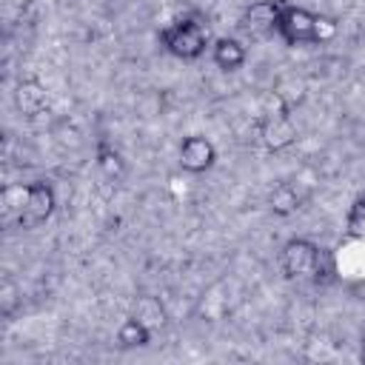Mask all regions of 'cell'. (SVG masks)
Segmentation results:
<instances>
[{"mask_svg":"<svg viewBox=\"0 0 365 365\" xmlns=\"http://www.w3.org/2000/svg\"><path fill=\"white\" fill-rule=\"evenodd\" d=\"M279 268L288 279H311L317 285H328L334 279V257L319 248L314 240L294 237L279 251Z\"/></svg>","mask_w":365,"mask_h":365,"instance_id":"obj_1","label":"cell"},{"mask_svg":"<svg viewBox=\"0 0 365 365\" xmlns=\"http://www.w3.org/2000/svg\"><path fill=\"white\" fill-rule=\"evenodd\" d=\"M160 46L180 60H200L208 48V31L191 17H180L160 31Z\"/></svg>","mask_w":365,"mask_h":365,"instance_id":"obj_2","label":"cell"},{"mask_svg":"<svg viewBox=\"0 0 365 365\" xmlns=\"http://www.w3.org/2000/svg\"><path fill=\"white\" fill-rule=\"evenodd\" d=\"M54 208H57V194H54V188H51L48 182L37 180V182L29 185V197H26V205H23V211H20V217H17V225L26 228V231H31V228L43 225V222L54 214Z\"/></svg>","mask_w":365,"mask_h":365,"instance_id":"obj_3","label":"cell"},{"mask_svg":"<svg viewBox=\"0 0 365 365\" xmlns=\"http://www.w3.org/2000/svg\"><path fill=\"white\" fill-rule=\"evenodd\" d=\"M314 29H317V14L302 6H285L279 14V23H277V34L288 46L314 43Z\"/></svg>","mask_w":365,"mask_h":365,"instance_id":"obj_4","label":"cell"},{"mask_svg":"<svg viewBox=\"0 0 365 365\" xmlns=\"http://www.w3.org/2000/svg\"><path fill=\"white\" fill-rule=\"evenodd\" d=\"M282 9H285L282 0H257V3H251V6L242 11V17H240V29H242L245 34H251V37L274 34Z\"/></svg>","mask_w":365,"mask_h":365,"instance_id":"obj_5","label":"cell"},{"mask_svg":"<svg viewBox=\"0 0 365 365\" xmlns=\"http://www.w3.org/2000/svg\"><path fill=\"white\" fill-rule=\"evenodd\" d=\"M259 140L268 151H285L288 145L297 143V125L288 114V108H279V111H265L262 117V125H259Z\"/></svg>","mask_w":365,"mask_h":365,"instance_id":"obj_6","label":"cell"},{"mask_svg":"<svg viewBox=\"0 0 365 365\" xmlns=\"http://www.w3.org/2000/svg\"><path fill=\"white\" fill-rule=\"evenodd\" d=\"M217 163V148L211 140L191 134L180 143V168L188 174H202Z\"/></svg>","mask_w":365,"mask_h":365,"instance_id":"obj_7","label":"cell"},{"mask_svg":"<svg viewBox=\"0 0 365 365\" xmlns=\"http://www.w3.org/2000/svg\"><path fill=\"white\" fill-rule=\"evenodd\" d=\"M211 57H214V63H217V68H222V71H237V68H242L245 66V46L240 43V40H234V37H220V40H214V46H211Z\"/></svg>","mask_w":365,"mask_h":365,"instance_id":"obj_8","label":"cell"},{"mask_svg":"<svg viewBox=\"0 0 365 365\" xmlns=\"http://www.w3.org/2000/svg\"><path fill=\"white\" fill-rule=\"evenodd\" d=\"M299 202H302V197H299V191H297L291 182H277V185L271 188V194H268V208H271V214H277V217H291V214H297Z\"/></svg>","mask_w":365,"mask_h":365,"instance_id":"obj_9","label":"cell"},{"mask_svg":"<svg viewBox=\"0 0 365 365\" xmlns=\"http://www.w3.org/2000/svg\"><path fill=\"white\" fill-rule=\"evenodd\" d=\"M148 342H151V328L143 319H137L131 314L128 319L120 322V328H117V345L120 348H145Z\"/></svg>","mask_w":365,"mask_h":365,"instance_id":"obj_10","label":"cell"},{"mask_svg":"<svg viewBox=\"0 0 365 365\" xmlns=\"http://www.w3.org/2000/svg\"><path fill=\"white\" fill-rule=\"evenodd\" d=\"M14 106H17V111L20 114H37L43 106H46V91H43V86L37 83V80H23L20 86H17V91H14Z\"/></svg>","mask_w":365,"mask_h":365,"instance_id":"obj_11","label":"cell"},{"mask_svg":"<svg viewBox=\"0 0 365 365\" xmlns=\"http://www.w3.org/2000/svg\"><path fill=\"white\" fill-rule=\"evenodd\" d=\"M134 317H137V319H143L151 331L165 325V311H163V305H160V299H157V297H140V299H137V305H134Z\"/></svg>","mask_w":365,"mask_h":365,"instance_id":"obj_12","label":"cell"},{"mask_svg":"<svg viewBox=\"0 0 365 365\" xmlns=\"http://www.w3.org/2000/svg\"><path fill=\"white\" fill-rule=\"evenodd\" d=\"M97 165H100V171H103L106 177H111V180H120L123 171H125V163H123L120 151L111 148V145H106V143L97 145Z\"/></svg>","mask_w":365,"mask_h":365,"instance_id":"obj_13","label":"cell"},{"mask_svg":"<svg viewBox=\"0 0 365 365\" xmlns=\"http://www.w3.org/2000/svg\"><path fill=\"white\" fill-rule=\"evenodd\" d=\"M336 37V20L317 14V29H314V43H331Z\"/></svg>","mask_w":365,"mask_h":365,"instance_id":"obj_14","label":"cell"},{"mask_svg":"<svg viewBox=\"0 0 365 365\" xmlns=\"http://www.w3.org/2000/svg\"><path fill=\"white\" fill-rule=\"evenodd\" d=\"M362 359H365V328H362Z\"/></svg>","mask_w":365,"mask_h":365,"instance_id":"obj_15","label":"cell"}]
</instances>
